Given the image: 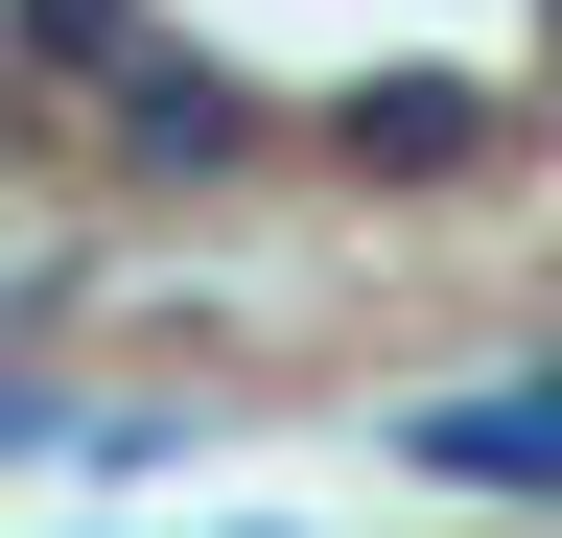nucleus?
<instances>
[{"mask_svg": "<svg viewBox=\"0 0 562 538\" xmlns=\"http://www.w3.org/2000/svg\"><path fill=\"white\" fill-rule=\"evenodd\" d=\"M117 164H140V187L258 164V94H235V71H188V47H117Z\"/></svg>", "mask_w": 562, "mask_h": 538, "instance_id": "f257e3e1", "label": "nucleus"}, {"mask_svg": "<svg viewBox=\"0 0 562 538\" xmlns=\"http://www.w3.org/2000/svg\"><path fill=\"white\" fill-rule=\"evenodd\" d=\"M422 468L446 492H562V352L492 375V398H422Z\"/></svg>", "mask_w": 562, "mask_h": 538, "instance_id": "f03ea898", "label": "nucleus"}, {"mask_svg": "<svg viewBox=\"0 0 562 538\" xmlns=\"http://www.w3.org/2000/svg\"><path fill=\"white\" fill-rule=\"evenodd\" d=\"M24 422H47V398H24V375H0V445H24Z\"/></svg>", "mask_w": 562, "mask_h": 538, "instance_id": "7ed1b4c3", "label": "nucleus"}]
</instances>
